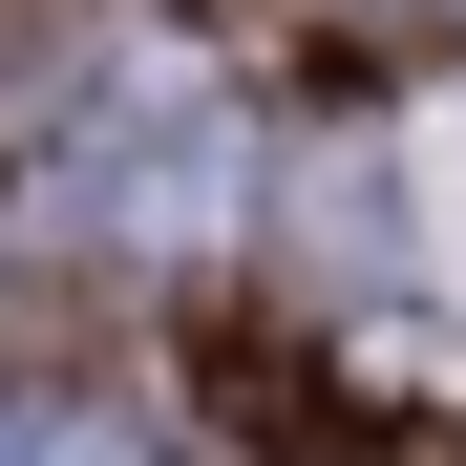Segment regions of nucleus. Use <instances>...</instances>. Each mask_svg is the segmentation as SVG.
<instances>
[{
  "instance_id": "nucleus-1",
  "label": "nucleus",
  "mask_w": 466,
  "mask_h": 466,
  "mask_svg": "<svg viewBox=\"0 0 466 466\" xmlns=\"http://www.w3.org/2000/svg\"><path fill=\"white\" fill-rule=\"evenodd\" d=\"M106 233H191V212H233V127H191V106H148V127H106V191H86Z\"/></svg>"
}]
</instances>
